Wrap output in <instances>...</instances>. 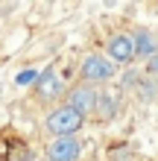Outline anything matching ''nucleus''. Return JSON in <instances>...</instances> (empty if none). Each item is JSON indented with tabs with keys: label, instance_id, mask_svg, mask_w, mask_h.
<instances>
[{
	"label": "nucleus",
	"instance_id": "obj_1",
	"mask_svg": "<svg viewBox=\"0 0 158 161\" xmlns=\"http://www.w3.org/2000/svg\"><path fill=\"white\" fill-rule=\"evenodd\" d=\"M85 126V114L73 111L70 106H56L47 117H44V129L50 132L53 138H76V132Z\"/></svg>",
	"mask_w": 158,
	"mask_h": 161
},
{
	"label": "nucleus",
	"instance_id": "obj_2",
	"mask_svg": "<svg viewBox=\"0 0 158 161\" xmlns=\"http://www.w3.org/2000/svg\"><path fill=\"white\" fill-rule=\"evenodd\" d=\"M114 73H117V64L108 56H100V53L85 56L82 64H79V79L82 82H108V79H114Z\"/></svg>",
	"mask_w": 158,
	"mask_h": 161
},
{
	"label": "nucleus",
	"instance_id": "obj_3",
	"mask_svg": "<svg viewBox=\"0 0 158 161\" xmlns=\"http://www.w3.org/2000/svg\"><path fill=\"white\" fill-rule=\"evenodd\" d=\"M108 59L114 64H132L135 62V38L132 32H114L108 38Z\"/></svg>",
	"mask_w": 158,
	"mask_h": 161
},
{
	"label": "nucleus",
	"instance_id": "obj_4",
	"mask_svg": "<svg viewBox=\"0 0 158 161\" xmlns=\"http://www.w3.org/2000/svg\"><path fill=\"white\" fill-rule=\"evenodd\" d=\"M44 155H47V161H79L82 141L79 138H53Z\"/></svg>",
	"mask_w": 158,
	"mask_h": 161
},
{
	"label": "nucleus",
	"instance_id": "obj_5",
	"mask_svg": "<svg viewBox=\"0 0 158 161\" xmlns=\"http://www.w3.org/2000/svg\"><path fill=\"white\" fill-rule=\"evenodd\" d=\"M64 106H70L79 114H88V111L97 108V91L91 85H73V88L64 91Z\"/></svg>",
	"mask_w": 158,
	"mask_h": 161
},
{
	"label": "nucleus",
	"instance_id": "obj_6",
	"mask_svg": "<svg viewBox=\"0 0 158 161\" xmlns=\"http://www.w3.org/2000/svg\"><path fill=\"white\" fill-rule=\"evenodd\" d=\"M35 88V97L38 100H44V103H50V100H56L59 94H64V88H62V79H59V73H56L53 68H47L38 76V82L32 85Z\"/></svg>",
	"mask_w": 158,
	"mask_h": 161
},
{
	"label": "nucleus",
	"instance_id": "obj_7",
	"mask_svg": "<svg viewBox=\"0 0 158 161\" xmlns=\"http://www.w3.org/2000/svg\"><path fill=\"white\" fill-rule=\"evenodd\" d=\"M135 38V59H146L150 62L152 56H158V35L150 32V30H138L132 32Z\"/></svg>",
	"mask_w": 158,
	"mask_h": 161
},
{
	"label": "nucleus",
	"instance_id": "obj_8",
	"mask_svg": "<svg viewBox=\"0 0 158 161\" xmlns=\"http://www.w3.org/2000/svg\"><path fill=\"white\" fill-rule=\"evenodd\" d=\"M38 76H41V73H35V70H24V73H18V85H35V82H38Z\"/></svg>",
	"mask_w": 158,
	"mask_h": 161
},
{
	"label": "nucleus",
	"instance_id": "obj_9",
	"mask_svg": "<svg viewBox=\"0 0 158 161\" xmlns=\"http://www.w3.org/2000/svg\"><path fill=\"white\" fill-rule=\"evenodd\" d=\"M146 73H150V76H158V56H152V59L146 62Z\"/></svg>",
	"mask_w": 158,
	"mask_h": 161
}]
</instances>
